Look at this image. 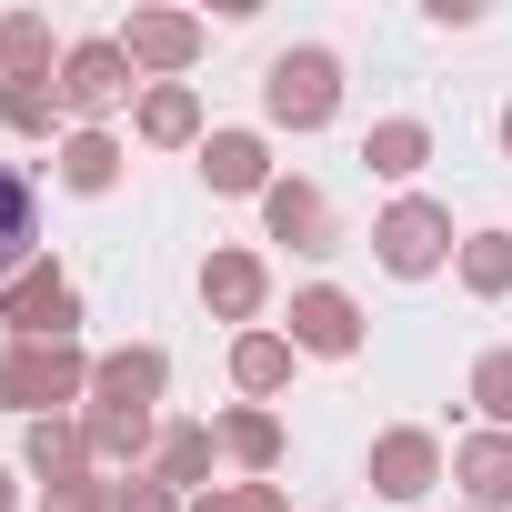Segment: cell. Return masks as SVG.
I'll return each mask as SVG.
<instances>
[{
    "mask_svg": "<svg viewBox=\"0 0 512 512\" xmlns=\"http://www.w3.org/2000/svg\"><path fill=\"white\" fill-rule=\"evenodd\" d=\"M272 111H282V121H322V111H332V61H312V51L282 61V71H272Z\"/></svg>",
    "mask_w": 512,
    "mask_h": 512,
    "instance_id": "cell-1",
    "label": "cell"
},
{
    "mask_svg": "<svg viewBox=\"0 0 512 512\" xmlns=\"http://www.w3.org/2000/svg\"><path fill=\"white\" fill-rule=\"evenodd\" d=\"M21 251H31V181L0 161V262H21Z\"/></svg>",
    "mask_w": 512,
    "mask_h": 512,
    "instance_id": "cell-2",
    "label": "cell"
},
{
    "mask_svg": "<svg viewBox=\"0 0 512 512\" xmlns=\"http://www.w3.org/2000/svg\"><path fill=\"white\" fill-rule=\"evenodd\" d=\"M302 332H312L322 352H342V342H352V312H342L332 292H312V302H302Z\"/></svg>",
    "mask_w": 512,
    "mask_h": 512,
    "instance_id": "cell-3",
    "label": "cell"
},
{
    "mask_svg": "<svg viewBox=\"0 0 512 512\" xmlns=\"http://www.w3.org/2000/svg\"><path fill=\"white\" fill-rule=\"evenodd\" d=\"M392 262H402V272H422V262H432V221H422V211H402V221H392Z\"/></svg>",
    "mask_w": 512,
    "mask_h": 512,
    "instance_id": "cell-4",
    "label": "cell"
},
{
    "mask_svg": "<svg viewBox=\"0 0 512 512\" xmlns=\"http://www.w3.org/2000/svg\"><path fill=\"white\" fill-rule=\"evenodd\" d=\"M71 91L101 101V91H111V51H81V61H71Z\"/></svg>",
    "mask_w": 512,
    "mask_h": 512,
    "instance_id": "cell-5",
    "label": "cell"
},
{
    "mask_svg": "<svg viewBox=\"0 0 512 512\" xmlns=\"http://www.w3.org/2000/svg\"><path fill=\"white\" fill-rule=\"evenodd\" d=\"M482 392H492V412H512V362H492V372H482Z\"/></svg>",
    "mask_w": 512,
    "mask_h": 512,
    "instance_id": "cell-6",
    "label": "cell"
}]
</instances>
